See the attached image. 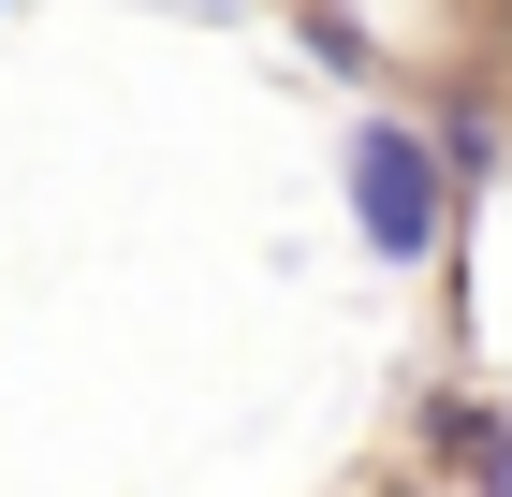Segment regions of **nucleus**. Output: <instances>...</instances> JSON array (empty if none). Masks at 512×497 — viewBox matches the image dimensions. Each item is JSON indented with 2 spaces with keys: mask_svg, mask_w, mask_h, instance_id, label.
Returning <instances> with one entry per match:
<instances>
[{
  "mask_svg": "<svg viewBox=\"0 0 512 497\" xmlns=\"http://www.w3.org/2000/svg\"><path fill=\"white\" fill-rule=\"evenodd\" d=\"M352 205H366V249L381 264H425L439 249V161H425V132H352Z\"/></svg>",
  "mask_w": 512,
  "mask_h": 497,
  "instance_id": "nucleus-1",
  "label": "nucleus"
},
{
  "mask_svg": "<svg viewBox=\"0 0 512 497\" xmlns=\"http://www.w3.org/2000/svg\"><path fill=\"white\" fill-rule=\"evenodd\" d=\"M483 497H512V439H498V454H483Z\"/></svg>",
  "mask_w": 512,
  "mask_h": 497,
  "instance_id": "nucleus-2",
  "label": "nucleus"
}]
</instances>
